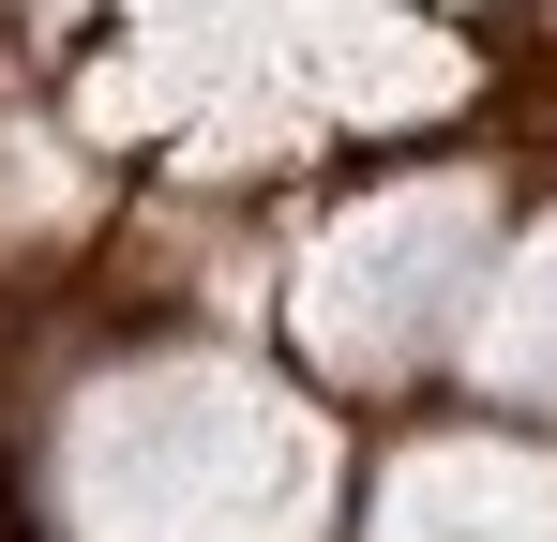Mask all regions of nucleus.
Listing matches in <instances>:
<instances>
[{
    "label": "nucleus",
    "instance_id": "nucleus-2",
    "mask_svg": "<svg viewBox=\"0 0 557 542\" xmlns=\"http://www.w3.org/2000/svg\"><path fill=\"white\" fill-rule=\"evenodd\" d=\"M497 377H512V392H557V242L543 257H528V286H512V317H497Z\"/></svg>",
    "mask_w": 557,
    "mask_h": 542
},
{
    "label": "nucleus",
    "instance_id": "nucleus-1",
    "mask_svg": "<svg viewBox=\"0 0 557 542\" xmlns=\"http://www.w3.org/2000/svg\"><path fill=\"white\" fill-rule=\"evenodd\" d=\"M376 542H557V482L528 452H407Z\"/></svg>",
    "mask_w": 557,
    "mask_h": 542
}]
</instances>
